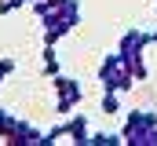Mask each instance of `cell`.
<instances>
[{
	"label": "cell",
	"instance_id": "5bb4252c",
	"mask_svg": "<svg viewBox=\"0 0 157 146\" xmlns=\"http://www.w3.org/2000/svg\"><path fill=\"white\" fill-rule=\"evenodd\" d=\"M18 7H26V0H0V15H11Z\"/></svg>",
	"mask_w": 157,
	"mask_h": 146
},
{
	"label": "cell",
	"instance_id": "6da1fadb",
	"mask_svg": "<svg viewBox=\"0 0 157 146\" xmlns=\"http://www.w3.org/2000/svg\"><path fill=\"white\" fill-rule=\"evenodd\" d=\"M121 143L124 146H157V110H150V106L132 110L124 117Z\"/></svg>",
	"mask_w": 157,
	"mask_h": 146
},
{
	"label": "cell",
	"instance_id": "7a4b0ae2",
	"mask_svg": "<svg viewBox=\"0 0 157 146\" xmlns=\"http://www.w3.org/2000/svg\"><path fill=\"white\" fill-rule=\"evenodd\" d=\"M99 84L110 88V91H121V95H128V91L135 88V77L128 73L124 59H121V51L102 55V62H99Z\"/></svg>",
	"mask_w": 157,
	"mask_h": 146
},
{
	"label": "cell",
	"instance_id": "52a82bcc",
	"mask_svg": "<svg viewBox=\"0 0 157 146\" xmlns=\"http://www.w3.org/2000/svg\"><path fill=\"white\" fill-rule=\"evenodd\" d=\"M40 70H44V77L51 80V77H59V55H55V44H44V55H40Z\"/></svg>",
	"mask_w": 157,
	"mask_h": 146
},
{
	"label": "cell",
	"instance_id": "9c48e42d",
	"mask_svg": "<svg viewBox=\"0 0 157 146\" xmlns=\"http://www.w3.org/2000/svg\"><path fill=\"white\" fill-rule=\"evenodd\" d=\"M18 121H22V117H18V113H15V110H7V106H0V139H4V143H7V135H11V132H15V124H18Z\"/></svg>",
	"mask_w": 157,
	"mask_h": 146
},
{
	"label": "cell",
	"instance_id": "4fadbf2b",
	"mask_svg": "<svg viewBox=\"0 0 157 146\" xmlns=\"http://www.w3.org/2000/svg\"><path fill=\"white\" fill-rule=\"evenodd\" d=\"M11 73H15V59H11V55H4V59H0V80H7Z\"/></svg>",
	"mask_w": 157,
	"mask_h": 146
},
{
	"label": "cell",
	"instance_id": "3957f363",
	"mask_svg": "<svg viewBox=\"0 0 157 146\" xmlns=\"http://www.w3.org/2000/svg\"><path fill=\"white\" fill-rule=\"evenodd\" d=\"M51 84H55V113H59V117H70V113L84 102V88H80V80L59 73V77H51Z\"/></svg>",
	"mask_w": 157,
	"mask_h": 146
},
{
	"label": "cell",
	"instance_id": "7c38bea8",
	"mask_svg": "<svg viewBox=\"0 0 157 146\" xmlns=\"http://www.w3.org/2000/svg\"><path fill=\"white\" fill-rule=\"evenodd\" d=\"M66 139V121L62 124H55V128H48L44 132V146H55V143H62Z\"/></svg>",
	"mask_w": 157,
	"mask_h": 146
},
{
	"label": "cell",
	"instance_id": "8992f818",
	"mask_svg": "<svg viewBox=\"0 0 157 146\" xmlns=\"http://www.w3.org/2000/svg\"><path fill=\"white\" fill-rule=\"evenodd\" d=\"M7 143L11 146H44V132H40L37 124H29V121H18L15 132L7 135Z\"/></svg>",
	"mask_w": 157,
	"mask_h": 146
},
{
	"label": "cell",
	"instance_id": "8fae6325",
	"mask_svg": "<svg viewBox=\"0 0 157 146\" xmlns=\"http://www.w3.org/2000/svg\"><path fill=\"white\" fill-rule=\"evenodd\" d=\"M121 135H113V132H91V139H88V146H117Z\"/></svg>",
	"mask_w": 157,
	"mask_h": 146
},
{
	"label": "cell",
	"instance_id": "2e32d148",
	"mask_svg": "<svg viewBox=\"0 0 157 146\" xmlns=\"http://www.w3.org/2000/svg\"><path fill=\"white\" fill-rule=\"evenodd\" d=\"M26 4H33V0H26Z\"/></svg>",
	"mask_w": 157,
	"mask_h": 146
},
{
	"label": "cell",
	"instance_id": "30bf717a",
	"mask_svg": "<svg viewBox=\"0 0 157 146\" xmlns=\"http://www.w3.org/2000/svg\"><path fill=\"white\" fill-rule=\"evenodd\" d=\"M124 66H128V73L135 77V84H143V80L150 77V66H146V59H143V55H135V59H124Z\"/></svg>",
	"mask_w": 157,
	"mask_h": 146
},
{
	"label": "cell",
	"instance_id": "277c9868",
	"mask_svg": "<svg viewBox=\"0 0 157 146\" xmlns=\"http://www.w3.org/2000/svg\"><path fill=\"white\" fill-rule=\"evenodd\" d=\"M146 48H150V33L146 29H124L121 33V44H117V51H121V59H135V55H146Z\"/></svg>",
	"mask_w": 157,
	"mask_h": 146
},
{
	"label": "cell",
	"instance_id": "ba28073f",
	"mask_svg": "<svg viewBox=\"0 0 157 146\" xmlns=\"http://www.w3.org/2000/svg\"><path fill=\"white\" fill-rule=\"evenodd\" d=\"M99 110H102L106 117H117V113H121V91H110V88H102V99H99Z\"/></svg>",
	"mask_w": 157,
	"mask_h": 146
},
{
	"label": "cell",
	"instance_id": "5b68a950",
	"mask_svg": "<svg viewBox=\"0 0 157 146\" xmlns=\"http://www.w3.org/2000/svg\"><path fill=\"white\" fill-rule=\"evenodd\" d=\"M66 139H70L73 146H88V139H91V124H88L84 113L73 110V113L66 117Z\"/></svg>",
	"mask_w": 157,
	"mask_h": 146
},
{
	"label": "cell",
	"instance_id": "9a60e30c",
	"mask_svg": "<svg viewBox=\"0 0 157 146\" xmlns=\"http://www.w3.org/2000/svg\"><path fill=\"white\" fill-rule=\"evenodd\" d=\"M0 91H4V80H0Z\"/></svg>",
	"mask_w": 157,
	"mask_h": 146
}]
</instances>
